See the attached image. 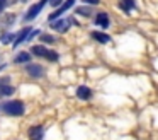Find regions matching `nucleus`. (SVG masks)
Masks as SVG:
<instances>
[{
  "instance_id": "obj_7",
  "label": "nucleus",
  "mask_w": 158,
  "mask_h": 140,
  "mask_svg": "<svg viewBox=\"0 0 158 140\" xmlns=\"http://www.w3.org/2000/svg\"><path fill=\"white\" fill-rule=\"evenodd\" d=\"M77 96H78L80 99H83V101H87V99L92 97V91H90L89 87H85V85H80V87L77 89Z\"/></svg>"
},
{
  "instance_id": "obj_1",
  "label": "nucleus",
  "mask_w": 158,
  "mask_h": 140,
  "mask_svg": "<svg viewBox=\"0 0 158 140\" xmlns=\"http://www.w3.org/2000/svg\"><path fill=\"white\" fill-rule=\"evenodd\" d=\"M2 111L10 115V116H22L26 109H24V104L21 101H9L2 106Z\"/></svg>"
},
{
  "instance_id": "obj_6",
  "label": "nucleus",
  "mask_w": 158,
  "mask_h": 140,
  "mask_svg": "<svg viewBox=\"0 0 158 140\" xmlns=\"http://www.w3.org/2000/svg\"><path fill=\"white\" fill-rule=\"evenodd\" d=\"M95 24H97V26H100V27H104V29H106V27L109 26V16H107L106 12L97 14V17H95Z\"/></svg>"
},
{
  "instance_id": "obj_13",
  "label": "nucleus",
  "mask_w": 158,
  "mask_h": 140,
  "mask_svg": "<svg viewBox=\"0 0 158 140\" xmlns=\"http://www.w3.org/2000/svg\"><path fill=\"white\" fill-rule=\"evenodd\" d=\"M31 51H32L34 55H38V56H44L48 50H46L44 46H41V44H38V46H32V50H31Z\"/></svg>"
},
{
  "instance_id": "obj_3",
  "label": "nucleus",
  "mask_w": 158,
  "mask_h": 140,
  "mask_svg": "<svg viewBox=\"0 0 158 140\" xmlns=\"http://www.w3.org/2000/svg\"><path fill=\"white\" fill-rule=\"evenodd\" d=\"M73 3H75V0H66V2H65V3H63V5H60V9H58V10H56V12H53V14H49V17H48V19H49V22H53V20H55V19H58V17H60V16H61V14H63V12H66V10H68V9H70V7H72V5H73Z\"/></svg>"
},
{
  "instance_id": "obj_16",
  "label": "nucleus",
  "mask_w": 158,
  "mask_h": 140,
  "mask_svg": "<svg viewBox=\"0 0 158 140\" xmlns=\"http://www.w3.org/2000/svg\"><path fill=\"white\" fill-rule=\"evenodd\" d=\"M39 39H41V43H55V36H51V34H41L39 36Z\"/></svg>"
},
{
  "instance_id": "obj_20",
  "label": "nucleus",
  "mask_w": 158,
  "mask_h": 140,
  "mask_svg": "<svg viewBox=\"0 0 158 140\" xmlns=\"http://www.w3.org/2000/svg\"><path fill=\"white\" fill-rule=\"evenodd\" d=\"M82 2H85V3H89V5H97V3L100 2V0H82Z\"/></svg>"
},
{
  "instance_id": "obj_10",
  "label": "nucleus",
  "mask_w": 158,
  "mask_h": 140,
  "mask_svg": "<svg viewBox=\"0 0 158 140\" xmlns=\"http://www.w3.org/2000/svg\"><path fill=\"white\" fill-rule=\"evenodd\" d=\"M92 38L97 39L99 43H110V36H107V34H104V33H97V31H94Z\"/></svg>"
},
{
  "instance_id": "obj_8",
  "label": "nucleus",
  "mask_w": 158,
  "mask_h": 140,
  "mask_svg": "<svg viewBox=\"0 0 158 140\" xmlns=\"http://www.w3.org/2000/svg\"><path fill=\"white\" fill-rule=\"evenodd\" d=\"M27 34H29V29H27V27H24V29L19 31V34L14 38V43H12V44H14V48L19 46V44H21L24 39H27Z\"/></svg>"
},
{
  "instance_id": "obj_2",
  "label": "nucleus",
  "mask_w": 158,
  "mask_h": 140,
  "mask_svg": "<svg viewBox=\"0 0 158 140\" xmlns=\"http://www.w3.org/2000/svg\"><path fill=\"white\" fill-rule=\"evenodd\" d=\"M48 3V0H39L36 5H32L31 9H29V12L26 14V17H24V20H32V19H36V16H38L39 12L43 10V7Z\"/></svg>"
},
{
  "instance_id": "obj_5",
  "label": "nucleus",
  "mask_w": 158,
  "mask_h": 140,
  "mask_svg": "<svg viewBox=\"0 0 158 140\" xmlns=\"http://www.w3.org/2000/svg\"><path fill=\"white\" fill-rule=\"evenodd\" d=\"M26 70H27V74L31 77H41L43 75V67L41 65H36V63H29Z\"/></svg>"
},
{
  "instance_id": "obj_4",
  "label": "nucleus",
  "mask_w": 158,
  "mask_h": 140,
  "mask_svg": "<svg viewBox=\"0 0 158 140\" xmlns=\"http://www.w3.org/2000/svg\"><path fill=\"white\" fill-rule=\"evenodd\" d=\"M43 135H44V130H43L41 125L29 128V138L31 140H43Z\"/></svg>"
},
{
  "instance_id": "obj_9",
  "label": "nucleus",
  "mask_w": 158,
  "mask_h": 140,
  "mask_svg": "<svg viewBox=\"0 0 158 140\" xmlns=\"http://www.w3.org/2000/svg\"><path fill=\"white\" fill-rule=\"evenodd\" d=\"M68 26H70V20H56V22H53V29L60 31V33H65L68 29Z\"/></svg>"
},
{
  "instance_id": "obj_15",
  "label": "nucleus",
  "mask_w": 158,
  "mask_h": 140,
  "mask_svg": "<svg viewBox=\"0 0 158 140\" xmlns=\"http://www.w3.org/2000/svg\"><path fill=\"white\" fill-rule=\"evenodd\" d=\"M44 56L48 58L49 61H56V60H58V56H60V55L56 53V51H53V50H48V51H46V55H44Z\"/></svg>"
},
{
  "instance_id": "obj_17",
  "label": "nucleus",
  "mask_w": 158,
  "mask_h": 140,
  "mask_svg": "<svg viewBox=\"0 0 158 140\" xmlns=\"http://www.w3.org/2000/svg\"><path fill=\"white\" fill-rule=\"evenodd\" d=\"M77 14H78V16H85V17H89L90 14H92V10H90L89 7H78V9H77Z\"/></svg>"
},
{
  "instance_id": "obj_21",
  "label": "nucleus",
  "mask_w": 158,
  "mask_h": 140,
  "mask_svg": "<svg viewBox=\"0 0 158 140\" xmlns=\"http://www.w3.org/2000/svg\"><path fill=\"white\" fill-rule=\"evenodd\" d=\"M7 5V0H0V12H2V9Z\"/></svg>"
},
{
  "instance_id": "obj_14",
  "label": "nucleus",
  "mask_w": 158,
  "mask_h": 140,
  "mask_svg": "<svg viewBox=\"0 0 158 140\" xmlns=\"http://www.w3.org/2000/svg\"><path fill=\"white\" fill-rule=\"evenodd\" d=\"M0 92H2V94L4 96H10V94H14V87H12V85H0Z\"/></svg>"
},
{
  "instance_id": "obj_11",
  "label": "nucleus",
  "mask_w": 158,
  "mask_h": 140,
  "mask_svg": "<svg viewBox=\"0 0 158 140\" xmlns=\"http://www.w3.org/2000/svg\"><path fill=\"white\" fill-rule=\"evenodd\" d=\"M29 60H31V55H29L27 51H22V53H19L17 56L14 58L15 63H29Z\"/></svg>"
},
{
  "instance_id": "obj_12",
  "label": "nucleus",
  "mask_w": 158,
  "mask_h": 140,
  "mask_svg": "<svg viewBox=\"0 0 158 140\" xmlns=\"http://www.w3.org/2000/svg\"><path fill=\"white\" fill-rule=\"evenodd\" d=\"M119 5H121V9L126 10V12H129L131 9H134V2H133V0H121Z\"/></svg>"
},
{
  "instance_id": "obj_19",
  "label": "nucleus",
  "mask_w": 158,
  "mask_h": 140,
  "mask_svg": "<svg viewBox=\"0 0 158 140\" xmlns=\"http://www.w3.org/2000/svg\"><path fill=\"white\" fill-rule=\"evenodd\" d=\"M61 2H63V0H49V3H51L53 7H60V5H61Z\"/></svg>"
},
{
  "instance_id": "obj_18",
  "label": "nucleus",
  "mask_w": 158,
  "mask_h": 140,
  "mask_svg": "<svg viewBox=\"0 0 158 140\" xmlns=\"http://www.w3.org/2000/svg\"><path fill=\"white\" fill-rule=\"evenodd\" d=\"M14 38H15V36H12V34H5V36L2 38V43H9V41L14 39Z\"/></svg>"
}]
</instances>
